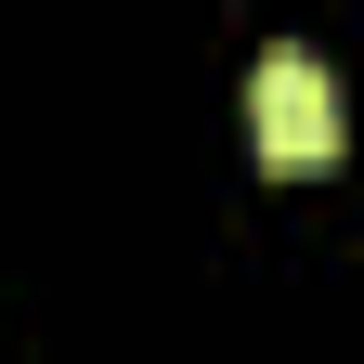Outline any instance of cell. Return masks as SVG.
<instances>
[{"label":"cell","instance_id":"1","mask_svg":"<svg viewBox=\"0 0 364 364\" xmlns=\"http://www.w3.org/2000/svg\"><path fill=\"white\" fill-rule=\"evenodd\" d=\"M247 144L273 169H326L338 156V78H326V53L273 39V53L247 65Z\"/></svg>","mask_w":364,"mask_h":364}]
</instances>
